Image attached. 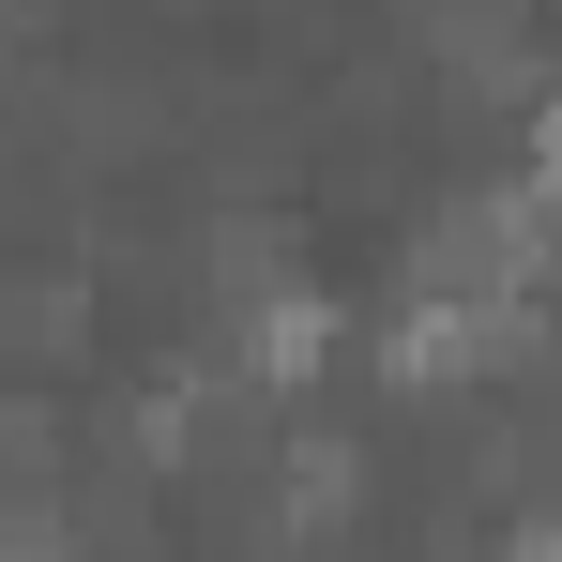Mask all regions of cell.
I'll return each instance as SVG.
<instances>
[{
	"instance_id": "1",
	"label": "cell",
	"mask_w": 562,
	"mask_h": 562,
	"mask_svg": "<svg viewBox=\"0 0 562 562\" xmlns=\"http://www.w3.org/2000/svg\"><path fill=\"white\" fill-rule=\"evenodd\" d=\"M335 350H350V304L304 289V274H259V304H244V366H259V380H319Z\"/></svg>"
},
{
	"instance_id": "2",
	"label": "cell",
	"mask_w": 562,
	"mask_h": 562,
	"mask_svg": "<svg viewBox=\"0 0 562 562\" xmlns=\"http://www.w3.org/2000/svg\"><path fill=\"white\" fill-rule=\"evenodd\" d=\"M0 562H77V532L61 517H0Z\"/></svg>"
}]
</instances>
